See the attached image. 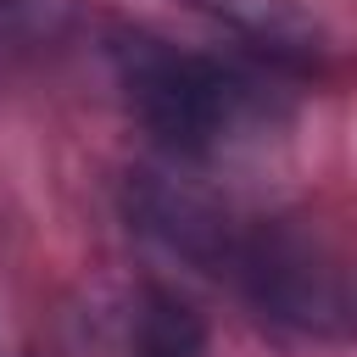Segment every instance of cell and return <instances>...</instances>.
Here are the masks:
<instances>
[{"label":"cell","instance_id":"cell-3","mask_svg":"<svg viewBox=\"0 0 357 357\" xmlns=\"http://www.w3.org/2000/svg\"><path fill=\"white\" fill-rule=\"evenodd\" d=\"M184 6L223 22L234 39L257 45L268 61L284 67H312L329 50V28L307 0H184Z\"/></svg>","mask_w":357,"mask_h":357},{"label":"cell","instance_id":"cell-4","mask_svg":"<svg viewBox=\"0 0 357 357\" xmlns=\"http://www.w3.org/2000/svg\"><path fill=\"white\" fill-rule=\"evenodd\" d=\"M117 357H206V324L178 290L139 284L123 307Z\"/></svg>","mask_w":357,"mask_h":357},{"label":"cell","instance_id":"cell-2","mask_svg":"<svg viewBox=\"0 0 357 357\" xmlns=\"http://www.w3.org/2000/svg\"><path fill=\"white\" fill-rule=\"evenodd\" d=\"M234 279L262 307V318L324 340H357V268L335 262L290 234H245Z\"/></svg>","mask_w":357,"mask_h":357},{"label":"cell","instance_id":"cell-1","mask_svg":"<svg viewBox=\"0 0 357 357\" xmlns=\"http://www.w3.org/2000/svg\"><path fill=\"white\" fill-rule=\"evenodd\" d=\"M112 73L139 117V128L178 162H212L223 156L245 123L257 117V84L240 78L229 61L178 50L145 28L112 33Z\"/></svg>","mask_w":357,"mask_h":357},{"label":"cell","instance_id":"cell-5","mask_svg":"<svg viewBox=\"0 0 357 357\" xmlns=\"http://www.w3.org/2000/svg\"><path fill=\"white\" fill-rule=\"evenodd\" d=\"M0 6H6V0H0Z\"/></svg>","mask_w":357,"mask_h":357}]
</instances>
